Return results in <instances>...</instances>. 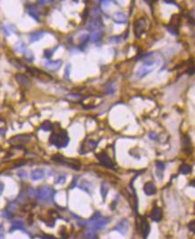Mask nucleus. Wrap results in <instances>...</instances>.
Listing matches in <instances>:
<instances>
[{"mask_svg":"<svg viewBox=\"0 0 195 239\" xmlns=\"http://www.w3.org/2000/svg\"><path fill=\"white\" fill-rule=\"evenodd\" d=\"M49 142L56 148H64L69 145L70 138L66 130L60 129L57 131H54L51 134L49 138Z\"/></svg>","mask_w":195,"mask_h":239,"instance_id":"1","label":"nucleus"},{"mask_svg":"<svg viewBox=\"0 0 195 239\" xmlns=\"http://www.w3.org/2000/svg\"><path fill=\"white\" fill-rule=\"evenodd\" d=\"M110 218H102L101 217L100 219H96V220H86V221H82L80 224L81 226H85V227H89V228L93 229V230H99L103 228L109 222H110Z\"/></svg>","mask_w":195,"mask_h":239,"instance_id":"2","label":"nucleus"},{"mask_svg":"<svg viewBox=\"0 0 195 239\" xmlns=\"http://www.w3.org/2000/svg\"><path fill=\"white\" fill-rule=\"evenodd\" d=\"M54 194H55L54 189L50 186L45 185L39 187L37 193V196L40 201H47L51 197H53Z\"/></svg>","mask_w":195,"mask_h":239,"instance_id":"3","label":"nucleus"},{"mask_svg":"<svg viewBox=\"0 0 195 239\" xmlns=\"http://www.w3.org/2000/svg\"><path fill=\"white\" fill-rule=\"evenodd\" d=\"M97 144V142H96L94 140H85L83 142V144L81 145V146H80V149H79L80 154L81 155H85L86 153L94 151L96 148Z\"/></svg>","mask_w":195,"mask_h":239,"instance_id":"4","label":"nucleus"},{"mask_svg":"<svg viewBox=\"0 0 195 239\" xmlns=\"http://www.w3.org/2000/svg\"><path fill=\"white\" fill-rule=\"evenodd\" d=\"M53 159L55 160L56 161H58V162L61 163V164H64V165H67V166L71 167V169H75L77 170H79V163L78 161H76L75 160L66 159V158H63L62 156H60V155L54 156Z\"/></svg>","mask_w":195,"mask_h":239,"instance_id":"5","label":"nucleus"},{"mask_svg":"<svg viewBox=\"0 0 195 239\" xmlns=\"http://www.w3.org/2000/svg\"><path fill=\"white\" fill-rule=\"evenodd\" d=\"M176 17L177 15H173L169 24L167 27V30L175 36L178 35V29H179V24H180V18H176Z\"/></svg>","mask_w":195,"mask_h":239,"instance_id":"6","label":"nucleus"},{"mask_svg":"<svg viewBox=\"0 0 195 239\" xmlns=\"http://www.w3.org/2000/svg\"><path fill=\"white\" fill-rule=\"evenodd\" d=\"M96 158L105 167H108V168H113L114 167V163H113L112 160L111 159V157L107 154H105V153L97 154L96 155Z\"/></svg>","mask_w":195,"mask_h":239,"instance_id":"7","label":"nucleus"},{"mask_svg":"<svg viewBox=\"0 0 195 239\" xmlns=\"http://www.w3.org/2000/svg\"><path fill=\"white\" fill-rule=\"evenodd\" d=\"M102 27H103V23L101 20V18L100 17H94L89 21L87 29L89 30H91V32H92V31H96V30H100Z\"/></svg>","mask_w":195,"mask_h":239,"instance_id":"8","label":"nucleus"},{"mask_svg":"<svg viewBox=\"0 0 195 239\" xmlns=\"http://www.w3.org/2000/svg\"><path fill=\"white\" fill-rule=\"evenodd\" d=\"M154 67L155 66H151V65H147V64L143 63V65L137 71V77L139 79H142L145 76H147L149 73H151L154 70Z\"/></svg>","mask_w":195,"mask_h":239,"instance_id":"9","label":"nucleus"},{"mask_svg":"<svg viewBox=\"0 0 195 239\" xmlns=\"http://www.w3.org/2000/svg\"><path fill=\"white\" fill-rule=\"evenodd\" d=\"M145 29V20L144 19H139L135 22L134 25V31H135V36L137 38H139Z\"/></svg>","mask_w":195,"mask_h":239,"instance_id":"10","label":"nucleus"},{"mask_svg":"<svg viewBox=\"0 0 195 239\" xmlns=\"http://www.w3.org/2000/svg\"><path fill=\"white\" fill-rule=\"evenodd\" d=\"M128 228H129V221L127 219H123L116 225L114 230H117L118 232H119L122 235H126L127 231L128 230Z\"/></svg>","mask_w":195,"mask_h":239,"instance_id":"11","label":"nucleus"},{"mask_svg":"<svg viewBox=\"0 0 195 239\" xmlns=\"http://www.w3.org/2000/svg\"><path fill=\"white\" fill-rule=\"evenodd\" d=\"M61 65H62V61L61 60H55V61L49 60V61L46 62V63H45L46 68H47L48 70H50L52 72L58 71Z\"/></svg>","mask_w":195,"mask_h":239,"instance_id":"12","label":"nucleus"},{"mask_svg":"<svg viewBox=\"0 0 195 239\" xmlns=\"http://www.w3.org/2000/svg\"><path fill=\"white\" fill-rule=\"evenodd\" d=\"M156 186L153 183V182H147L144 184L143 186V192L145 193L146 196H153V195H155L156 194Z\"/></svg>","mask_w":195,"mask_h":239,"instance_id":"13","label":"nucleus"},{"mask_svg":"<svg viewBox=\"0 0 195 239\" xmlns=\"http://www.w3.org/2000/svg\"><path fill=\"white\" fill-rule=\"evenodd\" d=\"M46 171L43 169H35L30 172V178L32 180H39L45 178Z\"/></svg>","mask_w":195,"mask_h":239,"instance_id":"14","label":"nucleus"},{"mask_svg":"<svg viewBox=\"0 0 195 239\" xmlns=\"http://www.w3.org/2000/svg\"><path fill=\"white\" fill-rule=\"evenodd\" d=\"M112 20L118 24H125L127 21V15L125 14L118 12L112 15Z\"/></svg>","mask_w":195,"mask_h":239,"instance_id":"15","label":"nucleus"},{"mask_svg":"<svg viewBox=\"0 0 195 239\" xmlns=\"http://www.w3.org/2000/svg\"><path fill=\"white\" fill-rule=\"evenodd\" d=\"M27 13H28L29 15H30L35 21H40L39 11L37 10V8L34 5H27Z\"/></svg>","mask_w":195,"mask_h":239,"instance_id":"16","label":"nucleus"},{"mask_svg":"<svg viewBox=\"0 0 195 239\" xmlns=\"http://www.w3.org/2000/svg\"><path fill=\"white\" fill-rule=\"evenodd\" d=\"M15 80L20 86L26 87V86H29L30 84V80H29V78L24 74H16Z\"/></svg>","mask_w":195,"mask_h":239,"instance_id":"17","label":"nucleus"},{"mask_svg":"<svg viewBox=\"0 0 195 239\" xmlns=\"http://www.w3.org/2000/svg\"><path fill=\"white\" fill-rule=\"evenodd\" d=\"M151 219H153V221H159L162 219V211L160 208L159 207H155L153 212H152V214H151Z\"/></svg>","mask_w":195,"mask_h":239,"instance_id":"18","label":"nucleus"},{"mask_svg":"<svg viewBox=\"0 0 195 239\" xmlns=\"http://www.w3.org/2000/svg\"><path fill=\"white\" fill-rule=\"evenodd\" d=\"M150 225L149 223L145 220V219H143L142 222H141V231H142V234L143 236V237H147L149 233H150Z\"/></svg>","mask_w":195,"mask_h":239,"instance_id":"19","label":"nucleus"},{"mask_svg":"<svg viewBox=\"0 0 195 239\" xmlns=\"http://www.w3.org/2000/svg\"><path fill=\"white\" fill-rule=\"evenodd\" d=\"M103 36V32L102 30H96V31H92L90 36H89V40H91L93 43H97L98 41L102 40Z\"/></svg>","mask_w":195,"mask_h":239,"instance_id":"20","label":"nucleus"},{"mask_svg":"<svg viewBox=\"0 0 195 239\" xmlns=\"http://www.w3.org/2000/svg\"><path fill=\"white\" fill-rule=\"evenodd\" d=\"M30 139V136L29 135H18V136H15L14 138H12L11 139L9 140V143H27Z\"/></svg>","mask_w":195,"mask_h":239,"instance_id":"21","label":"nucleus"},{"mask_svg":"<svg viewBox=\"0 0 195 239\" xmlns=\"http://www.w3.org/2000/svg\"><path fill=\"white\" fill-rule=\"evenodd\" d=\"M183 145H184V150L187 153V155H190V153H191V140L187 135L184 136L183 139Z\"/></svg>","mask_w":195,"mask_h":239,"instance_id":"22","label":"nucleus"},{"mask_svg":"<svg viewBox=\"0 0 195 239\" xmlns=\"http://www.w3.org/2000/svg\"><path fill=\"white\" fill-rule=\"evenodd\" d=\"M21 229H24V223L20 220H14L12 223L10 232H13L14 230H21Z\"/></svg>","mask_w":195,"mask_h":239,"instance_id":"23","label":"nucleus"},{"mask_svg":"<svg viewBox=\"0 0 195 239\" xmlns=\"http://www.w3.org/2000/svg\"><path fill=\"white\" fill-rule=\"evenodd\" d=\"M44 36V31H35V32H32L30 34V42L33 43L35 41H38L42 37Z\"/></svg>","mask_w":195,"mask_h":239,"instance_id":"24","label":"nucleus"},{"mask_svg":"<svg viewBox=\"0 0 195 239\" xmlns=\"http://www.w3.org/2000/svg\"><path fill=\"white\" fill-rule=\"evenodd\" d=\"M192 171H193V168H192V166H190L188 164H183L180 166V172L184 175L190 174V173H192Z\"/></svg>","mask_w":195,"mask_h":239,"instance_id":"25","label":"nucleus"},{"mask_svg":"<svg viewBox=\"0 0 195 239\" xmlns=\"http://www.w3.org/2000/svg\"><path fill=\"white\" fill-rule=\"evenodd\" d=\"M14 50L16 52H19V53H25L27 51V48H26V45L21 42V41H19L15 44L14 46Z\"/></svg>","mask_w":195,"mask_h":239,"instance_id":"26","label":"nucleus"},{"mask_svg":"<svg viewBox=\"0 0 195 239\" xmlns=\"http://www.w3.org/2000/svg\"><path fill=\"white\" fill-rule=\"evenodd\" d=\"M79 187H80L82 190H85V191H86L87 193H90L91 184H90L88 181H86V180H82V181L80 182Z\"/></svg>","mask_w":195,"mask_h":239,"instance_id":"27","label":"nucleus"},{"mask_svg":"<svg viewBox=\"0 0 195 239\" xmlns=\"http://www.w3.org/2000/svg\"><path fill=\"white\" fill-rule=\"evenodd\" d=\"M41 129L44 130V131H50L53 129V124L51 121L49 120H45L42 125H41Z\"/></svg>","mask_w":195,"mask_h":239,"instance_id":"28","label":"nucleus"},{"mask_svg":"<svg viewBox=\"0 0 195 239\" xmlns=\"http://www.w3.org/2000/svg\"><path fill=\"white\" fill-rule=\"evenodd\" d=\"M85 237L86 239H96V230H93L89 228L85 232Z\"/></svg>","mask_w":195,"mask_h":239,"instance_id":"29","label":"nucleus"},{"mask_svg":"<svg viewBox=\"0 0 195 239\" xmlns=\"http://www.w3.org/2000/svg\"><path fill=\"white\" fill-rule=\"evenodd\" d=\"M101 194H102V196L103 200H105L106 196H107V194H108V188H107L106 184H105L104 182H103V183L102 184V186H101Z\"/></svg>","mask_w":195,"mask_h":239,"instance_id":"30","label":"nucleus"},{"mask_svg":"<svg viewBox=\"0 0 195 239\" xmlns=\"http://www.w3.org/2000/svg\"><path fill=\"white\" fill-rule=\"evenodd\" d=\"M57 48H58V46H55V47L53 48V49H46V50H45V56H46V58L50 59V58L53 56L54 52H55Z\"/></svg>","mask_w":195,"mask_h":239,"instance_id":"31","label":"nucleus"},{"mask_svg":"<svg viewBox=\"0 0 195 239\" xmlns=\"http://www.w3.org/2000/svg\"><path fill=\"white\" fill-rule=\"evenodd\" d=\"M156 168H157V171H163L166 168V165L165 163H163L162 161H157L156 162Z\"/></svg>","mask_w":195,"mask_h":239,"instance_id":"32","label":"nucleus"},{"mask_svg":"<svg viewBox=\"0 0 195 239\" xmlns=\"http://www.w3.org/2000/svg\"><path fill=\"white\" fill-rule=\"evenodd\" d=\"M24 56L27 58V62H32L33 59H34L33 54L30 51H28V50L24 53Z\"/></svg>","mask_w":195,"mask_h":239,"instance_id":"33","label":"nucleus"},{"mask_svg":"<svg viewBox=\"0 0 195 239\" xmlns=\"http://www.w3.org/2000/svg\"><path fill=\"white\" fill-rule=\"evenodd\" d=\"M66 180V177L61 175V176H59L57 179H55V184H63Z\"/></svg>","mask_w":195,"mask_h":239,"instance_id":"34","label":"nucleus"},{"mask_svg":"<svg viewBox=\"0 0 195 239\" xmlns=\"http://www.w3.org/2000/svg\"><path fill=\"white\" fill-rule=\"evenodd\" d=\"M70 72H71V65L68 64V65L66 66V69H65L64 79H69V77H70Z\"/></svg>","mask_w":195,"mask_h":239,"instance_id":"35","label":"nucleus"},{"mask_svg":"<svg viewBox=\"0 0 195 239\" xmlns=\"http://www.w3.org/2000/svg\"><path fill=\"white\" fill-rule=\"evenodd\" d=\"M122 40V38L120 36H115V37H112L110 39V41L112 42V43H119Z\"/></svg>","mask_w":195,"mask_h":239,"instance_id":"36","label":"nucleus"},{"mask_svg":"<svg viewBox=\"0 0 195 239\" xmlns=\"http://www.w3.org/2000/svg\"><path fill=\"white\" fill-rule=\"evenodd\" d=\"M105 92H106V94H112V93L115 92V88H114V87L111 86V87H109V88H106Z\"/></svg>","mask_w":195,"mask_h":239,"instance_id":"37","label":"nucleus"},{"mask_svg":"<svg viewBox=\"0 0 195 239\" xmlns=\"http://www.w3.org/2000/svg\"><path fill=\"white\" fill-rule=\"evenodd\" d=\"M188 228H189V229H190L191 231L195 232V220H193V221H192V222L189 223Z\"/></svg>","mask_w":195,"mask_h":239,"instance_id":"38","label":"nucleus"},{"mask_svg":"<svg viewBox=\"0 0 195 239\" xmlns=\"http://www.w3.org/2000/svg\"><path fill=\"white\" fill-rule=\"evenodd\" d=\"M27 173L24 171V170H20L19 172H18V176H19L20 178H21V179H24V178H26L27 176Z\"/></svg>","mask_w":195,"mask_h":239,"instance_id":"39","label":"nucleus"},{"mask_svg":"<svg viewBox=\"0 0 195 239\" xmlns=\"http://www.w3.org/2000/svg\"><path fill=\"white\" fill-rule=\"evenodd\" d=\"M149 138H150L152 140H156L157 138H158V136H157L154 132H152V133L149 134Z\"/></svg>","mask_w":195,"mask_h":239,"instance_id":"40","label":"nucleus"},{"mask_svg":"<svg viewBox=\"0 0 195 239\" xmlns=\"http://www.w3.org/2000/svg\"><path fill=\"white\" fill-rule=\"evenodd\" d=\"M4 188H5V185L2 182H0V196L2 195V193L4 191Z\"/></svg>","mask_w":195,"mask_h":239,"instance_id":"41","label":"nucleus"},{"mask_svg":"<svg viewBox=\"0 0 195 239\" xmlns=\"http://www.w3.org/2000/svg\"><path fill=\"white\" fill-rule=\"evenodd\" d=\"M165 3H166V4H171V5H176V6H177V5H176V2H173V1H165Z\"/></svg>","mask_w":195,"mask_h":239,"instance_id":"42","label":"nucleus"},{"mask_svg":"<svg viewBox=\"0 0 195 239\" xmlns=\"http://www.w3.org/2000/svg\"><path fill=\"white\" fill-rule=\"evenodd\" d=\"M0 239H4V232H0Z\"/></svg>","mask_w":195,"mask_h":239,"instance_id":"43","label":"nucleus"},{"mask_svg":"<svg viewBox=\"0 0 195 239\" xmlns=\"http://www.w3.org/2000/svg\"><path fill=\"white\" fill-rule=\"evenodd\" d=\"M191 186H195V179L194 180H193L192 182H191V184H190Z\"/></svg>","mask_w":195,"mask_h":239,"instance_id":"44","label":"nucleus"},{"mask_svg":"<svg viewBox=\"0 0 195 239\" xmlns=\"http://www.w3.org/2000/svg\"><path fill=\"white\" fill-rule=\"evenodd\" d=\"M2 131H5V129H0V136H1V135H2V136L5 135V133H2Z\"/></svg>","mask_w":195,"mask_h":239,"instance_id":"45","label":"nucleus"}]
</instances>
